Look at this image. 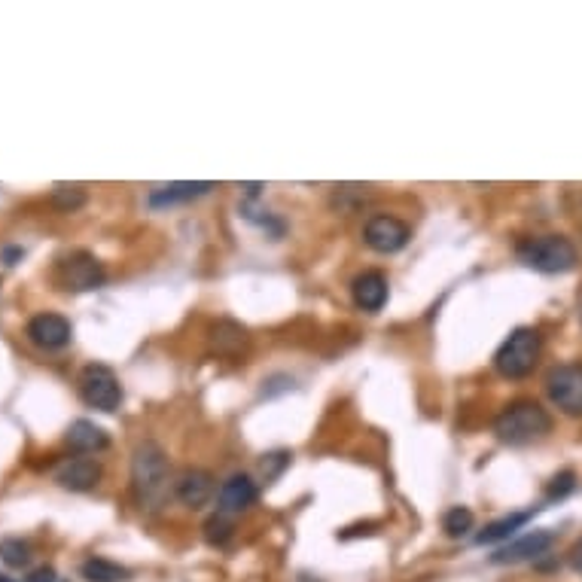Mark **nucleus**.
Wrapping results in <instances>:
<instances>
[{"instance_id":"obj_19","label":"nucleus","mask_w":582,"mask_h":582,"mask_svg":"<svg viewBox=\"0 0 582 582\" xmlns=\"http://www.w3.org/2000/svg\"><path fill=\"white\" fill-rule=\"evenodd\" d=\"M83 579L86 582H125L128 576H132V570L116 564V561H107V558H89L83 561L80 567Z\"/></svg>"},{"instance_id":"obj_3","label":"nucleus","mask_w":582,"mask_h":582,"mask_svg":"<svg viewBox=\"0 0 582 582\" xmlns=\"http://www.w3.org/2000/svg\"><path fill=\"white\" fill-rule=\"evenodd\" d=\"M519 260L543 275H564L576 266V247L564 235H540L519 244Z\"/></svg>"},{"instance_id":"obj_26","label":"nucleus","mask_w":582,"mask_h":582,"mask_svg":"<svg viewBox=\"0 0 582 582\" xmlns=\"http://www.w3.org/2000/svg\"><path fill=\"white\" fill-rule=\"evenodd\" d=\"M570 567L582 576V540L573 543V549H570Z\"/></svg>"},{"instance_id":"obj_7","label":"nucleus","mask_w":582,"mask_h":582,"mask_svg":"<svg viewBox=\"0 0 582 582\" xmlns=\"http://www.w3.org/2000/svg\"><path fill=\"white\" fill-rule=\"evenodd\" d=\"M104 266L95 260L92 253L77 250L71 256H64L58 263V284L64 293H89L104 284Z\"/></svg>"},{"instance_id":"obj_25","label":"nucleus","mask_w":582,"mask_h":582,"mask_svg":"<svg viewBox=\"0 0 582 582\" xmlns=\"http://www.w3.org/2000/svg\"><path fill=\"white\" fill-rule=\"evenodd\" d=\"M25 582H58V576H55V570H52L49 564H43V567H34V570L25 576Z\"/></svg>"},{"instance_id":"obj_12","label":"nucleus","mask_w":582,"mask_h":582,"mask_svg":"<svg viewBox=\"0 0 582 582\" xmlns=\"http://www.w3.org/2000/svg\"><path fill=\"white\" fill-rule=\"evenodd\" d=\"M101 476H104V470H101V464H98V461H92V458H74V461H64V464L55 470V482H58L64 491H77V494L98 488Z\"/></svg>"},{"instance_id":"obj_17","label":"nucleus","mask_w":582,"mask_h":582,"mask_svg":"<svg viewBox=\"0 0 582 582\" xmlns=\"http://www.w3.org/2000/svg\"><path fill=\"white\" fill-rule=\"evenodd\" d=\"M531 519H534V512H531V509H528V512H512V515H503V519H497V522L485 525V531H479V534H476V543H479V546H491V543L509 540L515 531L525 528Z\"/></svg>"},{"instance_id":"obj_4","label":"nucleus","mask_w":582,"mask_h":582,"mask_svg":"<svg viewBox=\"0 0 582 582\" xmlns=\"http://www.w3.org/2000/svg\"><path fill=\"white\" fill-rule=\"evenodd\" d=\"M543 339L531 327H519L494 354V369L503 378H528L540 363Z\"/></svg>"},{"instance_id":"obj_8","label":"nucleus","mask_w":582,"mask_h":582,"mask_svg":"<svg viewBox=\"0 0 582 582\" xmlns=\"http://www.w3.org/2000/svg\"><path fill=\"white\" fill-rule=\"evenodd\" d=\"M409 238H412V229L400 217H391V214H375L363 226V241L375 253H384V256L403 250L409 244Z\"/></svg>"},{"instance_id":"obj_28","label":"nucleus","mask_w":582,"mask_h":582,"mask_svg":"<svg viewBox=\"0 0 582 582\" xmlns=\"http://www.w3.org/2000/svg\"><path fill=\"white\" fill-rule=\"evenodd\" d=\"M0 582H16L13 576H7V573H0Z\"/></svg>"},{"instance_id":"obj_2","label":"nucleus","mask_w":582,"mask_h":582,"mask_svg":"<svg viewBox=\"0 0 582 582\" xmlns=\"http://www.w3.org/2000/svg\"><path fill=\"white\" fill-rule=\"evenodd\" d=\"M552 430V415L537 400H515L494 418V436L503 445H531Z\"/></svg>"},{"instance_id":"obj_13","label":"nucleus","mask_w":582,"mask_h":582,"mask_svg":"<svg viewBox=\"0 0 582 582\" xmlns=\"http://www.w3.org/2000/svg\"><path fill=\"white\" fill-rule=\"evenodd\" d=\"M256 482L244 473H235L223 482L220 494H217V503H220V512L223 515H238L244 509H250L256 503Z\"/></svg>"},{"instance_id":"obj_15","label":"nucleus","mask_w":582,"mask_h":582,"mask_svg":"<svg viewBox=\"0 0 582 582\" xmlns=\"http://www.w3.org/2000/svg\"><path fill=\"white\" fill-rule=\"evenodd\" d=\"M214 189L211 180H180V183H168L150 192V208H168V205H180V202H192V199H202Z\"/></svg>"},{"instance_id":"obj_22","label":"nucleus","mask_w":582,"mask_h":582,"mask_svg":"<svg viewBox=\"0 0 582 582\" xmlns=\"http://www.w3.org/2000/svg\"><path fill=\"white\" fill-rule=\"evenodd\" d=\"M0 561H4L7 567L13 570H22L31 564V543L19 540V537H7L0 540Z\"/></svg>"},{"instance_id":"obj_10","label":"nucleus","mask_w":582,"mask_h":582,"mask_svg":"<svg viewBox=\"0 0 582 582\" xmlns=\"http://www.w3.org/2000/svg\"><path fill=\"white\" fill-rule=\"evenodd\" d=\"M555 543V534L552 531H534V534H525L519 540L506 543L503 549H497L491 555L494 564H522V561H537L543 558Z\"/></svg>"},{"instance_id":"obj_18","label":"nucleus","mask_w":582,"mask_h":582,"mask_svg":"<svg viewBox=\"0 0 582 582\" xmlns=\"http://www.w3.org/2000/svg\"><path fill=\"white\" fill-rule=\"evenodd\" d=\"M211 345H214L217 354L238 357L247 348V333L232 320H220V323H214V327H211Z\"/></svg>"},{"instance_id":"obj_6","label":"nucleus","mask_w":582,"mask_h":582,"mask_svg":"<svg viewBox=\"0 0 582 582\" xmlns=\"http://www.w3.org/2000/svg\"><path fill=\"white\" fill-rule=\"evenodd\" d=\"M549 400L570 418H582V363H561L546 375Z\"/></svg>"},{"instance_id":"obj_23","label":"nucleus","mask_w":582,"mask_h":582,"mask_svg":"<svg viewBox=\"0 0 582 582\" xmlns=\"http://www.w3.org/2000/svg\"><path fill=\"white\" fill-rule=\"evenodd\" d=\"M205 540L211 546H226L232 540V522H229V515H223V512L211 515V519L205 522Z\"/></svg>"},{"instance_id":"obj_16","label":"nucleus","mask_w":582,"mask_h":582,"mask_svg":"<svg viewBox=\"0 0 582 582\" xmlns=\"http://www.w3.org/2000/svg\"><path fill=\"white\" fill-rule=\"evenodd\" d=\"M64 442H68V448L80 451V455H95V451H104L110 445V436L95 421L80 418V421H74L68 427V433H64Z\"/></svg>"},{"instance_id":"obj_14","label":"nucleus","mask_w":582,"mask_h":582,"mask_svg":"<svg viewBox=\"0 0 582 582\" xmlns=\"http://www.w3.org/2000/svg\"><path fill=\"white\" fill-rule=\"evenodd\" d=\"M387 293H391V287H387V278H384L381 272H363V275H357L354 284H351L354 305H357L360 311H369V314H375V311L384 308Z\"/></svg>"},{"instance_id":"obj_27","label":"nucleus","mask_w":582,"mask_h":582,"mask_svg":"<svg viewBox=\"0 0 582 582\" xmlns=\"http://www.w3.org/2000/svg\"><path fill=\"white\" fill-rule=\"evenodd\" d=\"M19 260H22V247H7V250H4V263H7V266H16Z\"/></svg>"},{"instance_id":"obj_1","label":"nucleus","mask_w":582,"mask_h":582,"mask_svg":"<svg viewBox=\"0 0 582 582\" xmlns=\"http://www.w3.org/2000/svg\"><path fill=\"white\" fill-rule=\"evenodd\" d=\"M171 467L156 442H141L132 451V491L141 509H159L168 500Z\"/></svg>"},{"instance_id":"obj_9","label":"nucleus","mask_w":582,"mask_h":582,"mask_svg":"<svg viewBox=\"0 0 582 582\" xmlns=\"http://www.w3.org/2000/svg\"><path fill=\"white\" fill-rule=\"evenodd\" d=\"M28 339L43 348V351H61V348H68L71 345V320L68 317H61L55 311H43V314H34L28 320Z\"/></svg>"},{"instance_id":"obj_24","label":"nucleus","mask_w":582,"mask_h":582,"mask_svg":"<svg viewBox=\"0 0 582 582\" xmlns=\"http://www.w3.org/2000/svg\"><path fill=\"white\" fill-rule=\"evenodd\" d=\"M573 470H564V473H558L555 479H552V485H549V497L555 500V497H564V494H570L573 491Z\"/></svg>"},{"instance_id":"obj_11","label":"nucleus","mask_w":582,"mask_h":582,"mask_svg":"<svg viewBox=\"0 0 582 582\" xmlns=\"http://www.w3.org/2000/svg\"><path fill=\"white\" fill-rule=\"evenodd\" d=\"M214 476L208 470H199V467H189L177 476L174 482V497L189 506V509H202L211 497H214Z\"/></svg>"},{"instance_id":"obj_20","label":"nucleus","mask_w":582,"mask_h":582,"mask_svg":"<svg viewBox=\"0 0 582 582\" xmlns=\"http://www.w3.org/2000/svg\"><path fill=\"white\" fill-rule=\"evenodd\" d=\"M476 525V515L467 509V506H451L445 515H442V531L451 537V540H461L473 531Z\"/></svg>"},{"instance_id":"obj_5","label":"nucleus","mask_w":582,"mask_h":582,"mask_svg":"<svg viewBox=\"0 0 582 582\" xmlns=\"http://www.w3.org/2000/svg\"><path fill=\"white\" fill-rule=\"evenodd\" d=\"M80 397L86 406L98 409V412H116L122 403V384L116 378V372L110 366L92 363L80 372Z\"/></svg>"},{"instance_id":"obj_21","label":"nucleus","mask_w":582,"mask_h":582,"mask_svg":"<svg viewBox=\"0 0 582 582\" xmlns=\"http://www.w3.org/2000/svg\"><path fill=\"white\" fill-rule=\"evenodd\" d=\"M52 205L64 214H74L86 205V189L83 186H68V183H55L52 186Z\"/></svg>"}]
</instances>
